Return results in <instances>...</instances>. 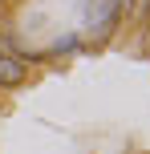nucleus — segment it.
Instances as JSON below:
<instances>
[{
  "label": "nucleus",
  "mask_w": 150,
  "mask_h": 154,
  "mask_svg": "<svg viewBox=\"0 0 150 154\" xmlns=\"http://www.w3.org/2000/svg\"><path fill=\"white\" fill-rule=\"evenodd\" d=\"M0 53H8V41H4V37H0Z\"/></svg>",
  "instance_id": "2"
},
{
  "label": "nucleus",
  "mask_w": 150,
  "mask_h": 154,
  "mask_svg": "<svg viewBox=\"0 0 150 154\" xmlns=\"http://www.w3.org/2000/svg\"><path fill=\"white\" fill-rule=\"evenodd\" d=\"M146 8H150V0H146Z\"/></svg>",
  "instance_id": "3"
},
{
  "label": "nucleus",
  "mask_w": 150,
  "mask_h": 154,
  "mask_svg": "<svg viewBox=\"0 0 150 154\" xmlns=\"http://www.w3.org/2000/svg\"><path fill=\"white\" fill-rule=\"evenodd\" d=\"M122 4H126V0H122Z\"/></svg>",
  "instance_id": "4"
},
{
  "label": "nucleus",
  "mask_w": 150,
  "mask_h": 154,
  "mask_svg": "<svg viewBox=\"0 0 150 154\" xmlns=\"http://www.w3.org/2000/svg\"><path fill=\"white\" fill-rule=\"evenodd\" d=\"M24 81V61L8 49V53H0V85H20Z\"/></svg>",
  "instance_id": "1"
}]
</instances>
